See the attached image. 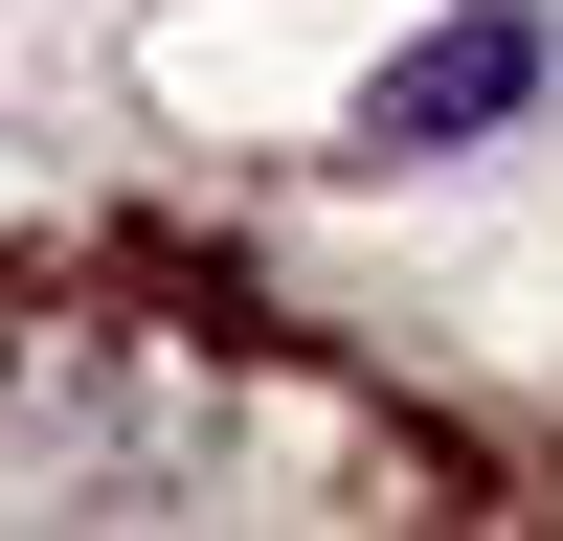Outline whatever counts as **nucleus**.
<instances>
[{"mask_svg": "<svg viewBox=\"0 0 563 541\" xmlns=\"http://www.w3.org/2000/svg\"><path fill=\"white\" fill-rule=\"evenodd\" d=\"M519 90H541V23H451L429 68H384V90H361V135H384V158H451V135H496Z\"/></svg>", "mask_w": 563, "mask_h": 541, "instance_id": "obj_1", "label": "nucleus"}]
</instances>
